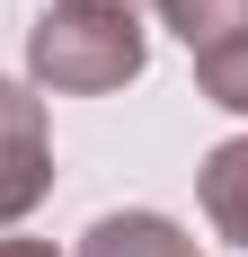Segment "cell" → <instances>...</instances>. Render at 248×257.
Masks as SVG:
<instances>
[{
	"instance_id": "obj_1",
	"label": "cell",
	"mask_w": 248,
	"mask_h": 257,
	"mask_svg": "<svg viewBox=\"0 0 248 257\" xmlns=\"http://www.w3.org/2000/svg\"><path fill=\"white\" fill-rule=\"evenodd\" d=\"M142 62H151V36L115 0H53L27 27V80L53 98H106L124 80H142Z\"/></svg>"
},
{
	"instance_id": "obj_2",
	"label": "cell",
	"mask_w": 248,
	"mask_h": 257,
	"mask_svg": "<svg viewBox=\"0 0 248 257\" xmlns=\"http://www.w3.org/2000/svg\"><path fill=\"white\" fill-rule=\"evenodd\" d=\"M53 186V142H45V98L0 80V231H18Z\"/></svg>"
},
{
	"instance_id": "obj_3",
	"label": "cell",
	"mask_w": 248,
	"mask_h": 257,
	"mask_svg": "<svg viewBox=\"0 0 248 257\" xmlns=\"http://www.w3.org/2000/svg\"><path fill=\"white\" fill-rule=\"evenodd\" d=\"M195 195H204V222H213L230 248H248V133H230V142H213V151H204Z\"/></svg>"
},
{
	"instance_id": "obj_4",
	"label": "cell",
	"mask_w": 248,
	"mask_h": 257,
	"mask_svg": "<svg viewBox=\"0 0 248 257\" xmlns=\"http://www.w3.org/2000/svg\"><path fill=\"white\" fill-rule=\"evenodd\" d=\"M80 257H195V239L169 213H98L80 231Z\"/></svg>"
},
{
	"instance_id": "obj_5",
	"label": "cell",
	"mask_w": 248,
	"mask_h": 257,
	"mask_svg": "<svg viewBox=\"0 0 248 257\" xmlns=\"http://www.w3.org/2000/svg\"><path fill=\"white\" fill-rule=\"evenodd\" d=\"M160 18L177 27L186 53H213V45H230V36H248V0H160Z\"/></svg>"
},
{
	"instance_id": "obj_6",
	"label": "cell",
	"mask_w": 248,
	"mask_h": 257,
	"mask_svg": "<svg viewBox=\"0 0 248 257\" xmlns=\"http://www.w3.org/2000/svg\"><path fill=\"white\" fill-rule=\"evenodd\" d=\"M195 89L213 106H230V115H248V36H230V45L195 53Z\"/></svg>"
},
{
	"instance_id": "obj_7",
	"label": "cell",
	"mask_w": 248,
	"mask_h": 257,
	"mask_svg": "<svg viewBox=\"0 0 248 257\" xmlns=\"http://www.w3.org/2000/svg\"><path fill=\"white\" fill-rule=\"evenodd\" d=\"M0 257H53V239H0Z\"/></svg>"
},
{
	"instance_id": "obj_8",
	"label": "cell",
	"mask_w": 248,
	"mask_h": 257,
	"mask_svg": "<svg viewBox=\"0 0 248 257\" xmlns=\"http://www.w3.org/2000/svg\"><path fill=\"white\" fill-rule=\"evenodd\" d=\"M115 9H142V0H115Z\"/></svg>"
}]
</instances>
